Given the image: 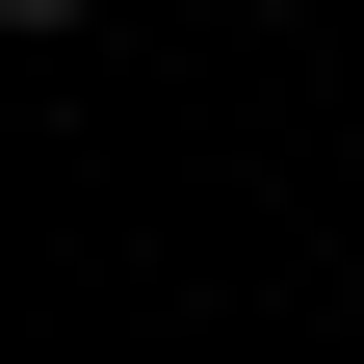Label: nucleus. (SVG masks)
I'll list each match as a JSON object with an SVG mask.
<instances>
[{"instance_id":"nucleus-1","label":"nucleus","mask_w":364,"mask_h":364,"mask_svg":"<svg viewBox=\"0 0 364 364\" xmlns=\"http://www.w3.org/2000/svg\"><path fill=\"white\" fill-rule=\"evenodd\" d=\"M0 26H78V0H0Z\"/></svg>"}]
</instances>
